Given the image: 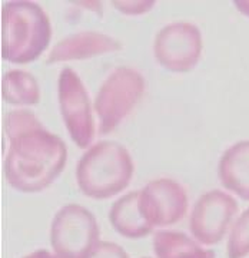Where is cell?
I'll return each mask as SVG.
<instances>
[{
	"label": "cell",
	"instance_id": "obj_15",
	"mask_svg": "<svg viewBox=\"0 0 249 258\" xmlns=\"http://www.w3.org/2000/svg\"><path fill=\"white\" fill-rule=\"evenodd\" d=\"M249 254V208L233 224L228 241V257L245 258Z\"/></svg>",
	"mask_w": 249,
	"mask_h": 258
},
{
	"label": "cell",
	"instance_id": "obj_6",
	"mask_svg": "<svg viewBox=\"0 0 249 258\" xmlns=\"http://www.w3.org/2000/svg\"><path fill=\"white\" fill-rule=\"evenodd\" d=\"M57 98L62 119L70 138L79 148H88L95 137V120L89 95L79 75L65 68L59 75Z\"/></svg>",
	"mask_w": 249,
	"mask_h": 258
},
{
	"label": "cell",
	"instance_id": "obj_18",
	"mask_svg": "<svg viewBox=\"0 0 249 258\" xmlns=\"http://www.w3.org/2000/svg\"><path fill=\"white\" fill-rule=\"evenodd\" d=\"M23 258H57L53 254H50L47 249H37L35 252H32V254H29L26 257Z\"/></svg>",
	"mask_w": 249,
	"mask_h": 258
},
{
	"label": "cell",
	"instance_id": "obj_8",
	"mask_svg": "<svg viewBox=\"0 0 249 258\" xmlns=\"http://www.w3.org/2000/svg\"><path fill=\"white\" fill-rule=\"evenodd\" d=\"M238 204L235 198L219 189L203 194L195 204L189 227L198 242L212 245L225 237L231 225Z\"/></svg>",
	"mask_w": 249,
	"mask_h": 258
},
{
	"label": "cell",
	"instance_id": "obj_19",
	"mask_svg": "<svg viewBox=\"0 0 249 258\" xmlns=\"http://www.w3.org/2000/svg\"><path fill=\"white\" fill-rule=\"evenodd\" d=\"M233 5H235L243 15H248L249 16V2H235Z\"/></svg>",
	"mask_w": 249,
	"mask_h": 258
},
{
	"label": "cell",
	"instance_id": "obj_10",
	"mask_svg": "<svg viewBox=\"0 0 249 258\" xmlns=\"http://www.w3.org/2000/svg\"><path fill=\"white\" fill-rule=\"evenodd\" d=\"M122 45L116 39L108 36L102 32L85 30L69 35L50 50L47 63H57L65 60H80L92 56L119 50Z\"/></svg>",
	"mask_w": 249,
	"mask_h": 258
},
{
	"label": "cell",
	"instance_id": "obj_12",
	"mask_svg": "<svg viewBox=\"0 0 249 258\" xmlns=\"http://www.w3.org/2000/svg\"><path fill=\"white\" fill-rule=\"evenodd\" d=\"M219 179L225 188L249 201V141L225 151L219 161Z\"/></svg>",
	"mask_w": 249,
	"mask_h": 258
},
{
	"label": "cell",
	"instance_id": "obj_16",
	"mask_svg": "<svg viewBox=\"0 0 249 258\" xmlns=\"http://www.w3.org/2000/svg\"><path fill=\"white\" fill-rule=\"evenodd\" d=\"M86 258H129L125 249L115 242H99Z\"/></svg>",
	"mask_w": 249,
	"mask_h": 258
},
{
	"label": "cell",
	"instance_id": "obj_2",
	"mask_svg": "<svg viewBox=\"0 0 249 258\" xmlns=\"http://www.w3.org/2000/svg\"><path fill=\"white\" fill-rule=\"evenodd\" d=\"M52 26L35 2H8L2 8V57L12 63L36 60L49 46Z\"/></svg>",
	"mask_w": 249,
	"mask_h": 258
},
{
	"label": "cell",
	"instance_id": "obj_3",
	"mask_svg": "<svg viewBox=\"0 0 249 258\" xmlns=\"http://www.w3.org/2000/svg\"><path fill=\"white\" fill-rule=\"evenodd\" d=\"M133 169V161L126 148L115 141H101L79 159L76 181L89 198L106 200L129 185Z\"/></svg>",
	"mask_w": 249,
	"mask_h": 258
},
{
	"label": "cell",
	"instance_id": "obj_20",
	"mask_svg": "<svg viewBox=\"0 0 249 258\" xmlns=\"http://www.w3.org/2000/svg\"><path fill=\"white\" fill-rule=\"evenodd\" d=\"M145 258H149V257H145Z\"/></svg>",
	"mask_w": 249,
	"mask_h": 258
},
{
	"label": "cell",
	"instance_id": "obj_7",
	"mask_svg": "<svg viewBox=\"0 0 249 258\" xmlns=\"http://www.w3.org/2000/svg\"><path fill=\"white\" fill-rule=\"evenodd\" d=\"M153 53L159 63L171 72L192 71L202 53V35L189 22H174L157 32Z\"/></svg>",
	"mask_w": 249,
	"mask_h": 258
},
{
	"label": "cell",
	"instance_id": "obj_17",
	"mask_svg": "<svg viewBox=\"0 0 249 258\" xmlns=\"http://www.w3.org/2000/svg\"><path fill=\"white\" fill-rule=\"evenodd\" d=\"M155 3L153 2H113V6L126 15H140L146 13Z\"/></svg>",
	"mask_w": 249,
	"mask_h": 258
},
{
	"label": "cell",
	"instance_id": "obj_1",
	"mask_svg": "<svg viewBox=\"0 0 249 258\" xmlns=\"http://www.w3.org/2000/svg\"><path fill=\"white\" fill-rule=\"evenodd\" d=\"M9 152L5 175L22 192L46 189L63 171L67 158L65 142L49 132L33 112L10 111L5 118Z\"/></svg>",
	"mask_w": 249,
	"mask_h": 258
},
{
	"label": "cell",
	"instance_id": "obj_14",
	"mask_svg": "<svg viewBox=\"0 0 249 258\" xmlns=\"http://www.w3.org/2000/svg\"><path fill=\"white\" fill-rule=\"evenodd\" d=\"M2 96L10 105H36L40 99V88L32 74L10 71L2 79Z\"/></svg>",
	"mask_w": 249,
	"mask_h": 258
},
{
	"label": "cell",
	"instance_id": "obj_13",
	"mask_svg": "<svg viewBox=\"0 0 249 258\" xmlns=\"http://www.w3.org/2000/svg\"><path fill=\"white\" fill-rule=\"evenodd\" d=\"M153 251L157 258H215V252L205 249L184 232L159 231L153 235Z\"/></svg>",
	"mask_w": 249,
	"mask_h": 258
},
{
	"label": "cell",
	"instance_id": "obj_9",
	"mask_svg": "<svg viewBox=\"0 0 249 258\" xmlns=\"http://www.w3.org/2000/svg\"><path fill=\"white\" fill-rule=\"evenodd\" d=\"M139 203L152 227H168L185 217L188 195L179 182L169 178H159L140 189Z\"/></svg>",
	"mask_w": 249,
	"mask_h": 258
},
{
	"label": "cell",
	"instance_id": "obj_11",
	"mask_svg": "<svg viewBox=\"0 0 249 258\" xmlns=\"http://www.w3.org/2000/svg\"><path fill=\"white\" fill-rule=\"evenodd\" d=\"M140 191H132L115 201L109 211L113 230L126 238H142L152 232V225L145 218L139 203Z\"/></svg>",
	"mask_w": 249,
	"mask_h": 258
},
{
	"label": "cell",
	"instance_id": "obj_5",
	"mask_svg": "<svg viewBox=\"0 0 249 258\" xmlns=\"http://www.w3.org/2000/svg\"><path fill=\"white\" fill-rule=\"evenodd\" d=\"M99 225L88 208L67 204L56 212L50 244L57 258H86L99 244Z\"/></svg>",
	"mask_w": 249,
	"mask_h": 258
},
{
	"label": "cell",
	"instance_id": "obj_4",
	"mask_svg": "<svg viewBox=\"0 0 249 258\" xmlns=\"http://www.w3.org/2000/svg\"><path fill=\"white\" fill-rule=\"evenodd\" d=\"M145 86V78L129 66L116 68L105 79L95 98L101 134H109L116 129L140 101Z\"/></svg>",
	"mask_w": 249,
	"mask_h": 258
}]
</instances>
